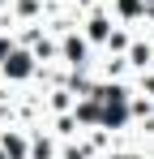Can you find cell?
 <instances>
[{
  "label": "cell",
  "mask_w": 154,
  "mask_h": 159,
  "mask_svg": "<svg viewBox=\"0 0 154 159\" xmlns=\"http://www.w3.org/2000/svg\"><path fill=\"white\" fill-rule=\"evenodd\" d=\"M26 69H30V60H26V56H13V60H9V73H17V78H22Z\"/></svg>",
  "instance_id": "6da1fadb"
}]
</instances>
